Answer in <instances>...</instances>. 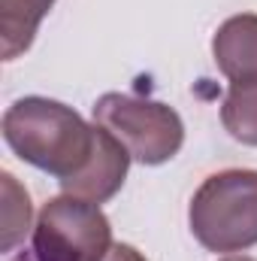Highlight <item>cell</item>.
<instances>
[{
  "label": "cell",
  "instance_id": "obj_1",
  "mask_svg": "<svg viewBox=\"0 0 257 261\" xmlns=\"http://www.w3.org/2000/svg\"><path fill=\"white\" fill-rule=\"evenodd\" d=\"M3 140L21 161L58 179L76 176L94 152V128L76 110L49 97L15 100L3 116Z\"/></svg>",
  "mask_w": 257,
  "mask_h": 261
},
{
  "label": "cell",
  "instance_id": "obj_2",
  "mask_svg": "<svg viewBox=\"0 0 257 261\" xmlns=\"http://www.w3.org/2000/svg\"><path fill=\"white\" fill-rule=\"evenodd\" d=\"M191 231L212 252H242L257 243V170H221L191 200Z\"/></svg>",
  "mask_w": 257,
  "mask_h": 261
},
{
  "label": "cell",
  "instance_id": "obj_3",
  "mask_svg": "<svg viewBox=\"0 0 257 261\" xmlns=\"http://www.w3.org/2000/svg\"><path fill=\"white\" fill-rule=\"evenodd\" d=\"M94 119L139 164H164L185 143V125L179 113L157 100H142L112 91L94 103Z\"/></svg>",
  "mask_w": 257,
  "mask_h": 261
},
{
  "label": "cell",
  "instance_id": "obj_4",
  "mask_svg": "<svg viewBox=\"0 0 257 261\" xmlns=\"http://www.w3.org/2000/svg\"><path fill=\"white\" fill-rule=\"evenodd\" d=\"M112 249V225L82 197H52L34 228L37 261H103Z\"/></svg>",
  "mask_w": 257,
  "mask_h": 261
},
{
  "label": "cell",
  "instance_id": "obj_5",
  "mask_svg": "<svg viewBox=\"0 0 257 261\" xmlns=\"http://www.w3.org/2000/svg\"><path fill=\"white\" fill-rule=\"evenodd\" d=\"M130 161L133 158H130L127 149L106 128L97 125L94 128V152H91L88 164L76 176L61 179V186H64L67 195L91 200V203H103V200H109V197L124 186Z\"/></svg>",
  "mask_w": 257,
  "mask_h": 261
},
{
  "label": "cell",
  "instance_id": "obj_6",
  "mask_svg": "<svg viewBox=\"0 0 257 261\" xmlns=\"http://www.w3.org/2000/svg\"><path fill=\"white\" fill-rule=\"evenodd\" d=\"M215 64L230 82L257 79V15L242 12L227 18L212 40Z\"/></svg>",
  "mask_w": 257,
  "mask_h": 261
},
{
  "label": "cell",
  "instance_id": "obj_7",
  "mask_svg": "<svg viewBox=\"0 0 257 261\" xmlns=\"http://www.w3.org/2000/svg\"><path fill=\"white\" fill-rule=\"evenodd\" d=\"M52 3L55 0H0V43L6 61L27 52Z\"/></svg>",
  "mask_w": 257,
  "mask_h": 261
},
{
  "label": "cell",
  "instance_id": "obj_8",
  "mask_svg": "<svg viewBox=\"0 0 257 261\" xmlns=\"http://www.w3.org/2000/svg\"><path fill=\"white\" fill-rule=\"evenodd\" d=\"M221 122L233 140L245 146H257V79L230 82V91L221 107Z\"/></svg>",
  "mask_w": 257,
  "mask_h": 261
},
{
  "label": "cell",
  "instance_id": "obj_9",
  "mask_svg": "<svg viewBox=\"0 0 257 261\" xmlns=\"http://www.w3.org/2000/svg\"><path fill=\"white\" fill-rule=\"evenodd\" d=\"M30 228V200L15 176L3 173V249H12Z\"/></svg>",
  "mask_w": 257,
  "mask_h": 261
},
{
  "label": "cell",
  "instance_id": "obj_10",
  "mask_svg": "<svg viewBox=\"0 0 257 261\" xmlns=\"http://www.w3.org/2000/svg\"><path fill=\"white\" fill-rule=\"evenodd\" d=\"M103 261H145V255L136 252V249L127 246V243H112V249L106 252V258Z\"/></svg>",
  "mask_w": 257,
  "mask_h": 261
},
{
  "label": "cell",
  "instance_id": "obj_11",
  "mask_svg": "<svg viewBox=\"0 0 257 261\" xmlns=\"http://www.w3.org/2000/svg\"><path fill=\"white\" fill-rule=\"evenodd\" d=\"M224 261H251V258H224Z\"/></svg>",
  "mask_w": 257,
  "mask_h": 261
}]
</instances>
